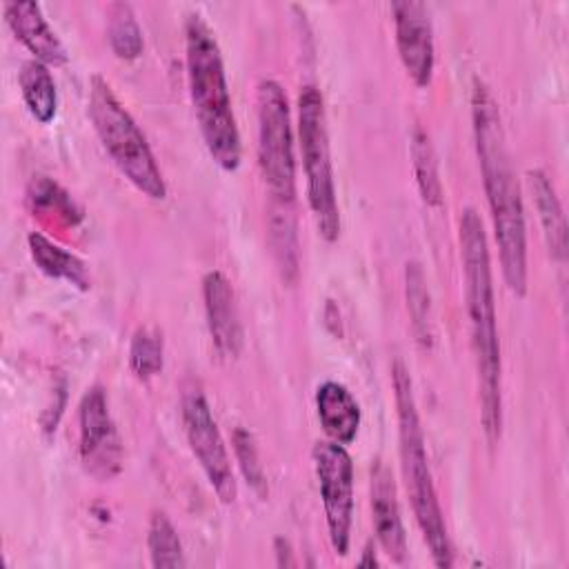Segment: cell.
I'll return each instance as SVG.
<instances>
[{
	"mask_svg": "<svg viewBox=\"0 0 569 569\" xmlns=\"http://www.w3.org/2000/svg\"><path fill=\"white\" fill-rule=\"evenodd\" d=\"M29 200H33L38 207H47V209H56L60 216H64L69 222H76L82 218L80 207L71 200V196L60 189L56 182H51L49 178L40 176L29 184Z\"/></svg>",
	"mask_w": 569,
	"mask_h": 569,
	"instance_id": "obj_26",
	"label": "cell"
},
{
	"mask_svg": "<svg viewBox=\"0 0 569 569\" xmlns=\"http://www.w3.org/2000/svg\"><path fill=\"white\" fill-rule=\"evenodd\" d=\"M87 111L104 151L120 173L147 198L164 200L167 184L151 147L102 76H91Z\"/></svg>",
	"mask_w": 569,
	"mask_h": 569,
	"instance_id": "obj_5",
	"label": "cell"
},
{
	"mask_svg": "<svg viewBox=\"0 0 569 569\" xmlns=\"http://www.w3.org/2000/svg\"><path fill=\"white\" fill-rule=\"evenodd\" d=\"M27 242H29V253L42 273H47L49 278L67 280L80 291H87L91 287L89 269L76 253L62 249L60 244H56L53 240H49L38 231H31Z\"/></svg>",
	"mask_w": 569,
	"mask_h": 569,
	"instance_id": "obj_17",
	"label": "cell"
},
{
	"mask_svg": "<svg viewBox=\"0 0 569 569\" xmlns=\"http://www.w3.org/2000/svg\"><path fill=\"white\" fill-rule=\"evenodd\" d=\"M391 13L396 29V49L407 76L413 80L416 87H429L436 51L433 27L427 7L416 0H396L391 2Z\"/></svg>",
	"mask_w": 569,
	"mask_h": 569,
	"instance_id": "obj_11",
	"label": "cell"
},
{
	"mask_svg": "<svg viewBox=\"0 0 569 569\" xmlns=\"http://www.w3.org/2000/svg\"><path fill=\"white\" fill-rule=\"evenodd\" d=\"M2 11L9 29L33 53V60H40L47 67L67 62V49L47 22L38 2H4Z\"/></svg>",
	"mask_w": 569,
	"mask_h": 569,
	"instance_id": "obj_14",
	"label": "cell"
},
{
	"mask_svg": "<svg viewBox=\"0 0 569 569\" xmlns=\"http://www.w3.org/2000/svg\"><path fill=\"white\" fill-rule=\"evenodd\" d=\"M182 425L191 453L204 471L220 502L229 505L238 496L231 458L227 453L220 429L211 416V407L200 387L189 385L182 393Z\"/></svg>",
	"mask_w": 569,
	"mask_h": 569,
	"instance_id": "obj_8",
	"label": "cell"
},
{
	"mask_svg": "<svg viewBox=\"0 0 569 569\" xmlns=\"http://www.w3.org/2000/svg\"><path fill=\"white\" fill-rule=\"evenodd\" d=\"M258 164L276 204L296 200L293 131L284 89L276 80L258 84Z\"/></svg>",
	"mask_w": 569,
	"mask_h": 569,
	"instance_id": "obj_7",
	"label": "cell"
},
{
	"mask_svg": "<svg viewBox=\"0 0 569 569\" xmlns=\"http://www.w3.org/2000/svg\"><path fill=\"white\" fill-rule=\"evenodd\" d=\"M276 204V202H273ZM289 204H276L269 218L271 244L278 258V267L284 280H293L298 273V242H296V224L293 216L287 209Z\"/></svg>",
	"mask_w": 569,
	"mask_h": 569,
	"instance_id": "obj_24",
	"label": "cell"
},
{
	"mask_svg": "<svg viewBox=\"0 0 569 569\" xmlns=\"http://www.w3.org/2000/svg\"><path fill=\"white\" fill-rule=\"evenodd\" d=\"M471 127L502 278L509 291L522 298L527 293V224L522 196L511 167L498 102L478 78L471 87Z\"/></svg>",
	"mask_w": 569,
	"mask_h": 569,
	"instance_id": "obj_1",
	"label": "cell"
},
{
	"mask_svg": "<svg viewBox=\"0 0 569 569\" xmlns=\"http://www.w3.org/2000/svg\"><path fill=\"white\" fill-rule=\"evenodd\" d=\"M405 293H407V309L411 316V327H413L416 340L422 347H431V342H433L431 298H429L422 267L416 260L407 262V267H405Z\"/></svg>",
	"mask_w": 569,
	"mask_h": 569,
	"instance_id": "obj_19",
	"label": "cell"
},
{
	"mask_svg": "<svg viewBox=\"0 0 569 569\" xmlns=\"http://www.w3.org/2000/svg\"><path fill=\"white\" fill-rule=\"evenodd\" d=\"M369 480H371L369 493H371V518H373L376 538L391 560L405 562L407 536H405V525L400 516L396 482L389 467L380 458L371 465Z\"/></svg>",
	"mask_w": 569,
	"mask_h": 569,
	"instance_id": "obj_13",
	"label": "cell"
},
{
	"mask_svg": "<svg viewBox=\"0 0 569 569\" xmlns=\"http://www.w3.org/2000/svg\"><path fill=\"white\" fill-rule=\"evenodd\" d=\"M358 565H360V567H376V565H378V558H376V553L371 551V545H367L365 558H362Z\"/></svg>",
	"mask_w": 569,
	"mask_h": 569,
	"instance_id": "obj_28",
	"label": "cell"
},
{
	"mask_svg": "<svg viewBox=\"0 0 569 569\" xmlns=\"http://www.w3.org/2000/svg\"><path fill=\"white\" fill-rule=\"evenodd\" d=\"M18 84L29 113L40 124L51 122L58 111V91H56V82L49 67L40 60L22 62L18 73Z\"/></svg>",
	"mask_w": 569,
	"mask_h": 569,
	"instance_id": "obj_18",
	"label": "cell"
},
{
	"mask_svg": "<svg viewBox=\"0 0 569 569\" xmlns=\"http://www.w3.org/2000/svg\"><path fill=\"white\" fill-rule=\"evenodd\" d=\"M276 553H278V565H280V567H291V565H296V560H293V556H291V547H289V542H287L284 538H278V540H276Z\"/></svg>",
	"mask_w": 569,
	"mask_h": 569,
	"instance_id": "obj_27",
	"label": "cell"
},
{
	"mask_svg": "<svg viewBox=\"0 0 569 569\" xmlns=\"http://www.w3.org/2000/svg\"><path fill=\"white\" fill-rule=\"evenodd\" d=\"M316 411L325 433L338 445H351L360 429V407L351 391L336 382L327 380L316 389Z\"/></svg>",
	"mask_w": 569,
	"mask_h": 569,
	"instance_id": "obj_15",
	"label": "cell"
},
{
	"mask_svg": "<svg viewBox=\"0 0 569 569\" xmlns=\"http://www.w3.org/2000/svg\"><path fill=\"white\" fill-rule=\"evenodd\" d=\"M164 340L158 327H138L129 345V367L138 380H149L162 371Z\"/></svg>",
	"mask_w": 569,
	"mask_h": 569,
	"instance_id": "obj_22",
	"label": "cell"
},
{
	"mask_svg": "<svg viewBox=\"0 0 569 569\" xmlns=\"http://www.w3.org/2000/svg\"><path fill=\"white\" fill-rule=\"evenodd\" d=\"M331 547L347 556L353 520V462L345 445L322 440L311 451Z\"/></svg>",
	"mask_w": 569,
	"mask_h": 569,
	"instance_id": "obj_9",
	"label": "cell"
},
{
	"mask_svg": "<svg viewBox=\"0 0 569 569\" xmlns=\"http://www.w3.org/2000/svg\"><path fill=\"white\" fill-rule=\"evenodd\" d=\"M391 382H393V400L398 413V442H400V467L405 487L409 493V502L416 516V522L422 531V538L429 547L436 567H451L453 551L447 533V525L442 518V509L438 502L433 476L429 469V458L425 449V433L413 398V385L407 367L396 360L391 365Z\"/></svg>",
	"mask_w": 569,
	"mask_h": 569,
	"instance_id": "obj_4",
	"label": "cell"
},
{
	"mask_svg": "<svg viewBox=\"0 0 569 569\" xmlns=\"http://www.w3.org/2000/svg\"><path fill=\"white\" fill-rule=\"evenodd\" d=\"M298 140L307 176V200L318 233L333 242L340 233V211L336 198L325 100L318 87L305 84L298 93Z\"/></svg>",
	"mask_w": 569,
	"mask_h": 569,
	"instance_id": "obj_6",
	"label": "cell"
},
{
	"mask_svg": "<svg viewBox=\"0 0 569 569\" xmlns=\"http://www.w3.org/2000/svg\"><path fill=\"white\" fill-rule=\"evenodd\" d=\"M411 158H413V173H416V182H418L422 200L429 207H440L442 204V184L438 178V162H436L431 140L420 127L413 129Z\"/></svg>",
	"mask_w": 569,
	"mask_h": 569,
	"instance_id": "obj_21",
	"label": "cell"
},
{
	"mask_svg": "<svg viewBox=\"0 0 569 569\" xmlns=\"http://www.w3.org/2000/svg\"><path fill=\"white\" fill-rule=\"evenodd\" d=\"M184 53L189 96L204 147L220 169L236 171L242 160V144L224 64L213 31L198 13L184 22Z\"/></svg>",
	"mask_w": 569,
	"mask_h": 569,
	"instance_id": "obj_3",
	"label": "cell"
},
{
	"mask_svg": "<svg viewBox=\"0 0 569 569\" xmlns=\"http://www.w3.org/2000/svg\"><path fill=\"white\" fill-rule=\"evenodd\" d=\"M527 180H529V187L533 193L538 220L542 224V233H545L549 253L558 262H565V258H567V222H565L560 200L553 191V184L547 178V173L540 169H531L527 173Z\"/></svg>",
	"mask_w": 569,
	"mask_h": 569,
	"instance_id": "obj_16",
	"label": "cell"
},
{
	"mask_svg": "<svg viewBox=\"0 0 569 569\" xmlns=\"http://www.w3.org/2000/svg\"><path fill=\"white\" fill-rule=\"evenodd\" d=\"M460 253L465 269L467 311L471 325V347L478 371L480 422L487 440L493 445L502 433V365L500 338L493 302V276L489 242L482 220L473 207L460 213Z\"/></svg>",
	"mask_w": 569,
	"mask_h": 569,
	"instance_id": "obj_2",
	"label": "cell"
},
{
	"mask_svg": "<svg viewBox=\"0 0 569 569\" xmlns=\"http://www.w3.org/2000/svg\"><path fill=\"white\" fill-rule=\"evenodd\" d=\"M80 460L96 480H111L122 469V442L102 387H91L78 407Z\"/></svg>",
	"mask_w": 569,
	"mask_h": 569,
	"instance_id": "obj_10",
	"label": "cell"
},
{
	"mask_svg": "<svg viewBox=\"0 0 569 569\" xmlns=\"http://www.w3.org/2000/svg\"><path fill=\"white\" fill-rule=\"evenodd\" d=\"M202 300L207 327L216 351L222 358H236L242 347V327L236 307V293L222 271H207L202 278Z\"/></svg>",
	"mask_w": 569,
	"mask_h": 569,
	"instance_id": "obj_12",
	"label": "cell"
},
{
	"mask_svg": "<svg viewBox=\"0 0 569 569\" xmlns=\"http://www.w3.org/2000/svg\"><path fill=\"white\" fill-rule=\"evenodd\" d=\"M109 44L113 53L122 60H133L142 53L144 40H142V29L136 20V13L131 4L127 2H113L109 4Z\"/></svg>",
	"mask_w": 569,
	"mask_h": 569,
	"instance_id": "obj_20",
	"label": "cell"
},
{
	"mask_svg": "<svg viewBox=\"0 0 569 569\" xmlns=\"http://www.w3.org/2000/svg\"><path fill=\"white\" fill-rule=\"evenodd\" d=\"M147 547L153 567H184V553L180 536L167 513L156 511L147 529Z\"/></svg>",
	"mask_w": 569,
	"mask_h": 569,
	"instance_id": "obj_23",
	"label": "cell"
},
{
	"mask_svg": "<svg viewBox=\"0 0 569 569\" xmlns=\"http://www.w3.org/2000/svg\"><path fill=\"white\" fill-rule=\"evenodd\" d=\"M231 442H233L236 460L240 465L242 476L247 478V482L251 485V489L256 493L264 496L267 493V480H264V471H262V465H260V458H258V449H256L253 436L247 429L236 427Z\"/></svg>",
	"mask_w": 569,
	"mask_h": 569,
	"instance_id": "obj_25",
	"label": "cell"
}]
</instances>
